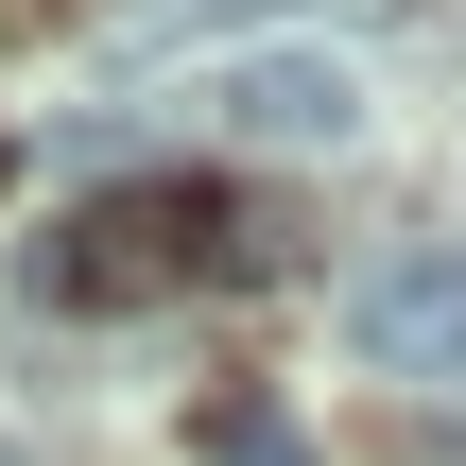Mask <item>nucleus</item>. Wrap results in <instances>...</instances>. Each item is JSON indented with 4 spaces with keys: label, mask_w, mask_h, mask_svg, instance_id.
<instances>
[{
    "label": "nucleus",
    "mask_w": 466,
    "mask_h": 466,
    "mask_svg": "<svg viewBox=\"0 0 466 466\" xmlns=\"http://www.w3.org/2000/svg\"><path fill=\"white\" fill-rule=\"evenodd\" d=\"M208 121L259 138V156H346V138H363V52H329V35H259V52L208 69Z\"/></svg>",
    "instance_id": "f03ea898"
},
{
    "label": "nucleus",
    "mask_w": 466,
    "mask_h": 466,
    "mask_svg": "<svg viewBox=\"0 0 466 466\" xmlns=\"http://www.w3.org/2000/svg\"><path fill=\"white\" fill-rule=\"evenodd\" d=\"M346 329H363L380 380H450V363H466V242H398V259H363Z\"/></svg>",
    "instance_id": "7ed1b4c3"
},
{
    "label": "nucleus",
    "mask_w": 466,
    "mask_h": 466,
    "mask_svg": "<svg viewBox=\"0 0 466 466\" xmlns=\"http://www.w3.org/2000/svg\"><path fill=\"white\" fill-rule=\"evenodd\" d=\"M208 242H225V208H208V190H104V208H69V225H52L35 294H69V311H138V294L208 277Z\"/></svg>",
    "instance_id": "f257e3e1"
},
{
    "label": "nucleus",
    "mask_w": 466,
    "mask_h": 466,
    "mask_svg": "<svg viewBox=\"0 0 466 466\" xmlns=\"http://www.w3.org/2000/svg\"><path fill=\"white\" fill-rule=\"evenodd\" d=\"M190 450H208V466H311V432H294L277 398H208V415H190Z\"/></svg>",
    "instance_id": "20e7f679"
}]
</instances>
